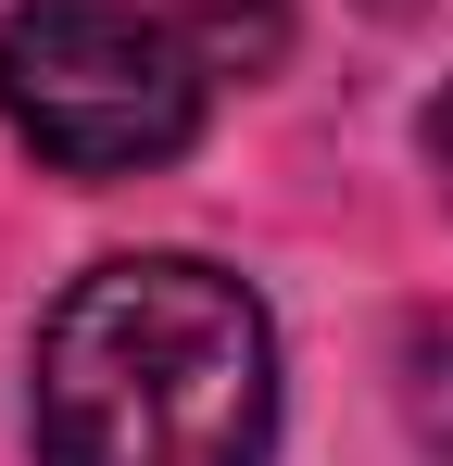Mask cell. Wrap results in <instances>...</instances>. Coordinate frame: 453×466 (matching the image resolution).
Wrapping results in <instances>:
<instances>
[{"mask_svg": "<svg viewBox=\"0 0 453 466\" xmlns=\"http://www.w3.org/2000/svg\"><path fill=\"white\" fill-rule=\"evenodd\" d=\"M428 164H441V189H453V88L428 101Z\"/></svg>", "mask_w": 453, "mask_h": 466, "instance_id": "obj_3", "label": "cell"}, {"mask_svg": "<svg viewBox=\"0 0 453 466\" xmlns=\"http://www.w3.org/2000/svg\"><path fill=\"white\" fill-rule=\"evenodd\" d=\"M202 25L164 13H114V0H25L0 13V127L51 177H151L202 139Z\"/></svg>", "mask_w": 453, "mask_h": 466, "instance_id": "obj_2", "label": "cell"}, {"mask_svg": "<svg viewBox=\"0 0 453 466\" xmlns=\"http://www.w3.org/2000/svg\"><path fill=\"white\" fill-rule=\"evenodd\" d=\"M25 429L38 466H265L277 315L202 252H114L38 328Z\"/></svg>", "mask_w": 453, "mask_h": 466, "instance_id": "obj_1", "label": "cell"}]
</instances>
